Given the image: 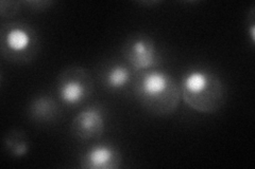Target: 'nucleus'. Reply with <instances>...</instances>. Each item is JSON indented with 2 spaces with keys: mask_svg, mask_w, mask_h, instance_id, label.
Masks as SVG:
<instances>
[{
  "mask_svg": "<svg viewBox=\"0 0 255 169\" xmlns=\"http://www.w3.org/2000/svg\"><path fill=\"white\" fill-rule=\"evenodd\" d=\"M94 79L86 69L73 66L63 70L57 79V94L66 106H79L91 98Z\"/></svg>",
  "mask_w": 255,
  "mask_h": 169,
  "instance_id": "nucleus-4",
  "label": "nucleus"
},
{
  "mask_svg": "<svg viewBox=\"0 0 255 169\" xmlns=\"http://www.w3.org/2000/svg\"><path fill=\"white\" fill-rule=\"evenodd\" d=\"M101 80L108 90L121 91L131 83V68L124 63H113L103 71Z\"/></svg>",
  "mask_w": 255,
  "mask_h": 169,
  "instance_id": "nucleus-9",
  "label": "nucleus"
},
{
  "mask_svg": "<svg viewBox=\"0 0 255 169\" xmlns=\"http://www.w3.org/2000/svg\"><path fill=\"white\" fill-rule=\"evenodd\" d=\"M122 53L131 69L136 72L155 69L163 62L154 40L142 33H133L124 43Z\"/></svg>",
  "mask_w": 255,
  "mask_h": 169,
  "instance_id": "nucleus-5",
  "label": "nucleus"
},
{
  "mask_svg": "<svg viewBox=\"0 0 255 169\" xmlns=\"http://www.w3.org/2000/svg\"><path fill=\"white\" fill-rule=\"evenodd\" d=\"M28 114L35 123H51L60 114L59 105L49 95H38L30 103Z\"/></svg>",
  "mask_w": 255,
  "mask_h": 169,
  "instance_id": "nucleus-8",
  "label": "nucleus"
},
{
  "mask_svg": "<svg viewBox=\"0 0 255 169\" xmlns=\"http://www.w3.org/2000/svg\"><path fill=\"white\" fill-rule=\"evenodd\" d=\"M180 88L183 101L200 113H215L227 101V88L223 80L205 68L187 71Z\"/></svg>",
  "mask_w": 255,
  "mask_h": 169,
  "instance_id": "nucleus-2",
  "label": "nucleus"
},
{
  "mask_svg": "<svg viewBox=\"0 0 255 169\" xmlns=\"http://www.w3.org/2000/svg\"><path fill=\"white\" fill-rule=\"evenodd\" d=\"M3 144L5 150L15 158L26 156L30 149V141L25 131L11 129L4 135Z\"/></svg>",
  "mask_w": 255,
  "mask_h": 169,
  "instance_id": "nucleus-10",
  "label": "nucleus"
},
{
  "mask_svg": "<svg viewBox=\"0 0 255 169\" xmlns=\"http://www.w3.org/2000/svg\"><path fill=\"white\" fill-rule=\"evenodd\" d=\"M133 90L141 106L158 116L172 114L182 99L177 80L167 72L158 69L139 72Z\"/></svg>",
  "mask_w": 255,
  "mask_h": 169,
  "instance_id": "nucleus-1",
  "label": "nucleus"
},
{
  "mask_svg": "<svg viewBox=\"0 0 255 169\" xmlns=\"http://www.w3.org/2000/svg\"><path fill=\"white\" fill-rule=\"evenodd\" d=\"M123 157L119 149L109 143L96 144L87 149L81 160L80 167L85 169H116L122 166Z\"/></svg>",
  "mask_w": 255,
  "mask_h": 169,
  "instance_id": "nucleus-7",
  "label": "nucleus"
},
{
  "mask_svg": "<svg viewBox=\"0 0 255 169\" xmlns=\"http://www.w3.org/2000/svg\"><path fill=\"white\" fill-rule=\"evenodd\" d=\"M106 118L100 108L87 107L75 116L70 125V133L78 141L98 140L105 132Z\"/></svg>",
  "mask_w": 255,
  "mask_h": 169,
  "instance_id": "nucleus-6",
  "label": "nucleus"
},
{
  "mask_svg": "<svg viewBox=\"0 0 255 169\" xmlns=\"http://www.w3.org/2000/svg\"><path fill=\"white\" fill-rule=\"evenodd\" d=\"M0 50L11 62L27 63L33 60L39 50L35 29L23 21L3 23L0 30Z\"/></svg>",
  "mask_w": 255,
  "mask_h": 169,
  "instance_id": "nucleus-3",
  "label": "nucleus"
},
{
  "mask_svg": "<svg viewBox=\"0 0 255 169\" xmlns=\"http://www.w3.org/2000/svg\"><path fill=\"white\" fill-rule=\"evenodd\" d=\"M21 2L11 1V0H2L0 1V15L2 18H11L16 14H18L21 9Z\"/></svg>",
  "mask_w": 255,
  "mask_h": 169,
  "instance_id": "nucleus-11",
  "label": "nucleus"
},
{
  "mask_svg": "<svg viewBox=\"0 0 255 169\" xmlns=\"http://www.w3.org/2000/svg\"><path fill=\"white\" fill-rule=\"evenodd\" d=\"M22 4H25L29 10L38 12V11H44L48 9V6H50L53 2L52 1H47V0H32V1H21Z\"/></svg>",
  "mask_w": 255,
  "mask_h": 169,
  "instance_id": "nucleus-12",
  "label": "nucleus"
}]
</instances>
